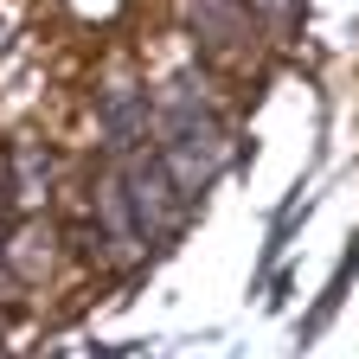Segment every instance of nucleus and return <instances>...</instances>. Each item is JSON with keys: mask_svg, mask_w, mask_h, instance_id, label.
Here are the masks:
<instances>
[{"mask_svg": "<svg viewBox=\"0 0 359 359\" xmlns=\"http://www.w3.org/2000/svg\"><path fill=\"white\" fill-rule=\"evenodd\" d=\"M154 122H161V161L173 167L180 193L193 199L218 173V122H212V103H205V77L180 71L154 97Z\"/></svg>", "mask_w": 359, "mask_h": 359, "instance_id": "nucleus-1", "label": "nucleus"}, {"mask_svg": "<svg viewBox=\"0 0 359 359\" xmlns=\"http://www.w3.org/2000/svg\"><path fill=\"white\" fill-rule=\"evenodd\" d=\"M122 187H128V205H135V224H142V238L154 244L167 224L180 218V180L161 154H142V148H128V167H122Z\"/></svg>", "mask_w": 359, "mask_h": 359, "instance_id": "nucleus-2", "label": "nucleus"}, {"mask_svg": "<svg viewBox=\"0 0 359 359\" xmlns=\"http://www.w3.org/2000/svg\"><path fill=\"white\" fill-rule=\"evenodd\" d=\"M244 7H250V0H187V20H193L205 52H244V45H250Z\"/></svg>", "mask_w": 359, "mask_h": 359, "instance_id": "nucleus-3", "label": "nucleus"}, {"mask_svg": "<svg viewBox=\"0 0 359 359\" xmlns=\"http://www.w3.org/2000/svg\"><path fill=\"white\" fill-rule=\"evenodd\" d=\"M250 13H263V20H276V26H289V20L302 13V0H250Z\"/></svg>", "mask_w": 359, "mask_h": 359, "instance_id": "nucleus-4", "label": "nucleus"}]
</instances>
